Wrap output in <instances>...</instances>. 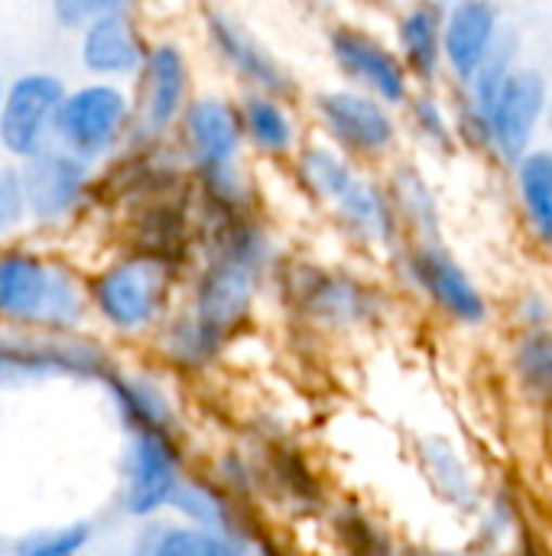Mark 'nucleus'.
<instances>
[{"instance_id":"nucleus-1","label":"nucleus","mask_w":552,"mask_h":556,"mask_svg":"<svg viewBox=\"0 0 552 556\" xmlns=\"http://www.w3.org/2000/svg\"><path fill=\"white\" fill-rule=\"evenodd\" d=\"M273 287L283 306L312 329L355 332L371 329L387 313V293L371 277L309 257H283Z\"/></svg>"},{"instance_id":"nucleus-2","label":"nucleus","mask_w":552,"mask_h":556,"mask_svg":"<svg viewBox=\"0 0 552 556\" xmlns=\"http://www.w3.org/2000/svg\"><path fill=\"white\" fill-rule=\"evenodd\" d=\"M182 274L176 264L130 248L88 277L91 316L120 339L156 336L172 316Z\"/></svg>"},{"instance_id":"nucleus-3","label":"nucleus","mask_w":552,"mask_h":556,"mask_svg":"<svg viewBox=\"0 0 552 556\" xmlns=\"http://www.w3.org/2000/svg\"><path fill=\"white\" fill-rule=\"evenodd\" d=\"M309 121L322 140L335 143L364 169H384L400 156L407 140L397 108L342 81L309 94Z\"/></svg>"},{"instance_id":"nucleus-4","label":"nucleus","mask_w":552,"mask_h":556,"mask_svg":"<svg viewBox=\"0 0 552 556\" xmlns=\"http://www.w3.org/2000/svg\"><path fill=\"white\" fill-rule=\"evenodd\" d=\"M397 277L446 323L459 329H485L495 316L491 296L462 257L442 241H407L390 257Z\"/></svg>"},{"instance_id":"nucleus-5","label":"nucleus","mask_w":552,"mask_h":556,"mask_svg":"<svg viewBox=\"0 0 552 556\" xmlns=\"http://www.w3.org/2000/svg\"><path fill=\"white\" fill-rule=\"evenodd\" d=\"M133 137V94L120 81H85L68 88L59 114L52 143L72 156L98 166L127 150Z\"/></svg>"},{"instance_id":"nucleus-6","label":"nucleus","mask_w":552,"mask_h":556,"mask_svg":"<svg viewBox=\"0 0 552 556\" xmlns=\"http://www.w3.org/2000/svg\"><path fill=\"white\" fill-rule=\"evenodd\" d=\"M267 287H273V270L234 254L202 251L192 267L185 306L234 342L251 326Z\"/></svg>"},{"instance_id":"nucleus-7","label":"nucleus","mask_w":552,"mask_h":556,"mask_svg":"<svg viewBox=\"0 0 552 556\" xmlns=\"http://www.w3.org/2000/svg\"><path fill=\"white\" fill-rule=\"evenodd\" d=\"M325 55L342 85L361 88L390 108H403L416 81L407 72L394 39L358 20H335L325 29Z\"/></svg>"},{"instance_id":"nucleus-8","label":"nucleus","mask_w":552,"mask_h":556,"mask_svg":"<svg viewBox=\"0 0 552 556\" xmlns=\"http://www.w3.org/2000/svg\"><path fill=\"white\" fill-rule=\"evenodd\" d=\"M133 137L130 143H163L176 137V127L192 101V62L176 39H159L133 78ZM127 143V147H130Z\"/></svg>"},{"instance_id":"nucleus-9","label":"nucleus","mask_w":552,"mask_h":556,"mask_svg":"<svg viewBox=\"0 0 552 556\" xmlns=\"http://www.w3.org/2000/svg\"><path fill=\"white\" fill-rule=\"evenodd\" d=\"M202 33H205V46L241 85V91H267L293 101L299 98L296 72L244 20H238L228 10H205Z\"/></svg>"},{"instance_id":"nucleus-10","label":"nucleus","mask_w":552,"mask_h":556,"mask_svg":"<svg viewBox=\"0 0 552 556\" xmlns=\"http://www.w3.org/2000/svg\"><path fill=\"white\" fill-rule=\"evenodd\" d=\"M185 479L179 437L127 433L120 463V508L137 521H153L169 511L176 489Z\"/></svg>"},{"instance_id":"nucleus-11","label":"nucleus","mask_w":552,"mask_h":556,"mask_svg":"<svg viewBox=\"0 0 552 556\" xmlns=\"http://www.w3.org/2000/svg\"><path fill=\"white\" fill-rule=\"evenodd\" d=\"M550 78L534 65H521L485 117V156L511 169L521 156L540 147L537 137L550 114Z\"/></svg>"},{"instance_id":"nucleus-12","label":"nucleus","mask_w":552,"mask_h":556,"mask_svg":"<svg viewBox=\"0 0 552 556\" xmlns=\"http://www.w3.org/2000/svg\"><path fill=\"white\" fill-rule=\"evenodd\" d=\"M172 143L179 147L192 173L244 163L247 143L238 98L224 91H195L176 127Z\"/></svg>"},{"instance_id":"nucleus-13","label":"nucleus","mask_w":552,"mask_h":556,"mask_svg":"<svg viewBox=\"0 0 552 556\" xmlns=\"http://www.w3.org/2000/svg\"><path fill=\"white\" fill-rule=\"evenodd\" d=\"M325 218L351 251L374 261H390L407 244L384 176L377 169H364V176L325 212Z\"/></svg>"},{"instance_id":"nucleus-14","label":"nucleus","mask_w":552,"mask_h":556,"mask_svg":"<svg viewBox=\"0 0 552 556\" xmlns=\"http://www.w3.org/2000/svg\"><path fill=\"white\" fill-rule=\"evenodd\" d=\"M68 88L55 72H23L7 85L0 111V147L13 160H29L52 143L55 114Z\"/></svg>"},{"instance_id":"nucleus-15","label":"nucleus","mask_w":552,"mask_h":556,"mask_svg":"<svg viewBox=\"0 0 552 556\" xmlns=\"http://www.w3.org/2000/svg\"><path fill=\"white\" fill-rule=\"evenodd\" d=\"M91 163L72 156L68 150L49 143L36 156L23 160V189L29 218L36 225H62L68 222L91 192Z\"/></svg>"},{"instance_id":"nucleus-16","label":"nucleus","mask_w":552,"mask_h":556,"mask_svg":"<svg viewBox=\"0 0 552 556\" xmlns=\"http://www.w3.org/2000/svg\"><path fill=\"white\" fill-rule=\"evenodd\" d=\"M62 261L29 248H0V319L20 329L46 332Z\"/></svg>"},{"instance_id":"nucleus-17","label":"nucleus","mask_w":552,"mask_h":556,"mask_svg":"<svg viewBox=\"0 0 552 556\" xmlns=\"http://www.w3.org/2000/svg\"><path fill=\"white\" fill-rule=\"evenodd\" d=\"M504 26L501 0H449L446 3V81L462 88L495 52Z\"/></svg>"},{"instance_id":"nucleus-18","label":"nucleus","mask_w":552,"mask_h":556,"mask_svg":"<svg viewBox=\"0 0 552 556\" xmlns=\"http://www.w3.org/2000/svg\"><path fill=\"white\" fill-rule=\"evenodd\" d=\"M238 108H241L247 156L260 163L286 166L309 140L306 121L293 98L267 94V91H241Z\"/></svg>"},{"instance_id":"nucleus-19","label":"nucleus","mask_w":552,"mask_h":556,"mask_svg":"<svg viewBox=\"0 0 552 556\" xmlns=\"http://www.w3.org/2000/svg\"><path fill=\"white\" fill-rule=\"evenodd\" d=\"M150 46L153 42L146 39L133 10L107 13L78 33V62L94 78L124 81V78L140 75L150 55Z\"/></svg>"},{"instance_id":"nucleus-20","label":"nucleus","mask_w":552,"mask_h":556,"mask_svg":"<svg viewBox=\"0 0 552 556\" xmlns=\"http://www.w3.org/2000/svg\"><path fill=\"white\" fill-rule=\"evenodd\" d=\"M446 3L449 0H407L394 13L390 39L416 88H439L446 81Z\"/></svg>"},{"instance_id":"nucleus-21","label":"nucleus","mask_w":552,"mask_h":556,"mask_svg":"<svg viewBox=\"0 0 552 556\" xmlns=\"http://www.w3.org/2000/svg\"><path fill=\"white\" fill-rule=\"evenodd\" d=\"M286 176L293 192L325 215L364 176V166L342 153L335 143L322 140L319 134H309L299 153L286 163Z\"/></svg>"},{"instance_id":"nucleus-22","label":"nucleus","mask_w":552,"mask_h":556,"mask_svg":"<svg viewBox=\"0 0 552 556\" xmlns=\"http://www.w3.org/2000/svg\"><path fill=\"white\" fill-rule=\"evenodd\" d=\"M381 176H384L387 195L394 202V212L407 241H442V231H446L442 199L429 173L420 166V160L397 156L384 166Z\"/></svg>"},{"instance_id":"nucleus-23","label":"nucleus","mask_w":552,"mask_h":556,"mask_svg":"<svg viewBox=\"0 0 552 556\" xmlns=\"http://www.w3.org/2000/svg\"><path fill=\"white\" fill-rule=\"evenodd\" d=\"M117 417L124 420L127 433H169L179 437V407L169 388L146 375V371H124L114 368L104 381Z\"/></svg>"},{"instance_id":"nucleus-24","label":"nucleus","mask_w":552,"mask_h":556,"mask_svg":"<svg viewBox=\"0 0 552 556\" xmlns=\"http://www.w3.org/2000/svg\"><path fill=\"white\" fill-rule=\"evenodd\" d=\"M228 345L231 342L221 332H215L205 319H198L189 306L172 309V316L156 329V349L163 362L182 375H202L215 368Z\"/></svg>"},{"instance_id":"nucleus-25","label":"nucleus","mask_w":552,"mask_h":556,"mask_svg":"<svg viewBox=\"0 0 552 556\" xmlns=\"http://www.w3.org/2000/svg\"><path fill=\"white\" fill-rule=\"evenodd\" d=\"M251 544L224 534V531H211L202 525H189L182 518L176 521H143V531L133 538L130 556H247Z\"/></svg>"},{"instance_id":"nucleus-26","label":"nucleus","mask_w":552,"mask_h":556,"mask_svg":"<svg viewBox=\"0 0 552 556\" xmlns=\"http://www.w3.org/2000/svg\"><path fill=\"white\" fill-rule=\"evenodd\" d=\"M169 511L189 525H202L211 531H224L234 534L241 541L251 544V525H247V508L241 502V495H234L224 482H211V479H198V476H185L182 485L172 495Z\"/></svg>"},{"instance_id":"nucleus-27","label":"nucleus","mask_w":552,"mask_h":556,"mask_svg":"<svg viewBox=\"0 0 552 556\" xmlns=\"http://www.w3.org/2000/svg\"><path fill=\"white\" fill-rule=\"evenodd\" d=\"M521 222L534 244L552 248V147H534L511 166Z\"/></svg>"},{"instance_id":"nucleus-28","label":"nucleus","mask_w":552,"mask_h":556,"mask_svg":"<svg viewBox=\"0 0 552 556\" xmlns=\"http://www.w3.org/2000/svg\"><path fill=\"white\" fill-rule=\"evenodd\" d=\"M400 121H403V134L429 153L452 156L462 150L455 104H452V98L442 94V85L439 88H413V94L400 108Z\"/></svg>"},{"instance_id":"nucleus-29","label":"nucleus","mask_w":552,"mask_h":556,"mask_svg":"<svg viewBox=\"0 0 552 556\" xmlns=\"http://www.w3.org/2000/svg\"><path fill=\"white\" fill-rule=\"evenodd\" d=\"M420 463L442 502L462 511H475V476L465 463V456L446 440V437H426L420 443Z\"/></svg>"},{"instance_id":"nucleus-30","label":"nucleus","mask_w":552,"mask_h":556,"mask_svg":"<svg viewBox=\"0 0 552 556\" xmlns=\"http://www.w3.org/2000/svg\"><path fill=\"white\" fill-rule=\"evenodd\" d=\"M511 371L534 404L552 410V329L517 332L511 345Z\"/></svg>"},{"instance_id":"nucleus-31","label":"nucleus","mask_w":552,"mask_h":556,"mask_svg":"<svg viewBox=\"0 0 552 556\" xmlns=\"http://www.w3.org/2000/svg\"><path fill=\"white\" fill-rule=\"evenodd\" d=\"M88 544H91V525L72 521L62 528L26 534L23 541H16V556H81Z\"/></svg>"},{"instance_id":"nucleus-32","label":"nucleus","mask_w":552,"mask_h":556,"mask_svg":"<svg viewBox=\"0 0 552 556\" xmlns=\"http://www.w3.org/2000/svg\"><path fill=\"white\" fill-rule=\"evenodd\" d=\"M338 538L355 556H397V551L390 547V538L361 511L338 515Z\"/></svg>"},{"instance_id":"nucleus-33","label":"nucleus","mask_w":552,"mask_h":556,"mask_svg":"<svg viewBox=\"0 0 552 556\" xmlns=\"http://www.w3.org/2000/svg\"><path fill=\"white\" fill-rule=\"evenodd\" d=\"M29 218L20 166H0V241L16 235Z\"/></svg>"},{"instance_id":"nucleus-34","label":"nucleus","mask_w":552,"mask_h":556,"mask_svg":"<svg viewBox=\"0 0 552 556\" xmlns=\"http://www.w3.org/2000/svg\"><path fill=\"white\" fill-rule=\"evenodd\" d=\"M137 0H52V16L62 29L81 33L88 23L107 16V13H124L133 10Z\"/></svg>"},{"instance_id":"nucleus-35","label":"nucleus","mask_w":552,"mask_h":556,"mask_svg":"<svg viewBox=\"0 0 552 556\" xmlns=\"http://www.w3.org/2000/svg\"><path fill=\"white\" fill-rule=\"evenodd\" d=\"M514 323L521 332L552 329V296L543 290H524L514 300Z\"/></svg>"},{"instance_id":"nucleus-36","label":"nucleus","mask_w":552,"mask_h":556,"mask_svg":"<svg viewBox=\"0 0 552 556\" xmlns=\"http://www.w3.org/2000/svg\"><path fill=\"white\" fill-rule=\"evenodd\" d=\"M397 556H459L455 551H442V547H426V544H410V547H400Z\"/></svg>"},{"instance_id":"nucleus-37","label":"nucleus","mask_w":552,"mask_h":556,"mask_svg":"<svg viewBox=\"0 0 552 556\" xmlns=\"http://www.w3.org/2000/svg\"><path fill=\"white\" fill-rule=\"evenodd\" d=\"M247 556H286L280 547H273V544H257V547H251V554Z\"/></svg>"},{"instance_id":"nucleus-38","label":"nucleus","mask_w":552,"mask_h":556,"mask_svg":"<svg viewBox=\"0 0 552 556\" xmlns=\"http://www.w3.org/2000/svg\"><path fill=\"white\" fill-rule=\"evenodd\" d=\"M3 94H7V85H3V78H0V111H3Z\"/></svg>"},{"instance_id":"nucleus-39","label":"nucleus","mask_w":552,"mask_h":556,"mask_svg":"<svg viewBox=\"0 0 552 556\" xmlns=\"http://www.w3.org/2000/svg\"><path fill=\"white\" fill-rule=\"evenodd\" d=\"M306 3H312V7H329L332 0H306Z\"/></svg>"},{"instance_id":"nucleus-40","label":"nucleus","mask_w":552,"mask_h":556,"mask_svg":"<svg viewBox=\"0 0 552 556\" xmlns=\"http://www.w3.org/2000/svg\"><path fill=\"white\" fill-rule=\"evenodd\" d=\"M517 556H540L537 551H524V554H517Z\"/></svg>"},{"instance_id":"nucleus-41","label":"nucleus","mask_w":552,"mask_h":556,"mask_svg":"<svg viewBox=\"0 0 552 556\" xmlns=\"http://www.w3.org/2000/svg\"><path fill=\"white\" fill-rule=\"evenodd\" d=\"M364 3H387V0H364Z\"/></svg>"}]
</instances>
